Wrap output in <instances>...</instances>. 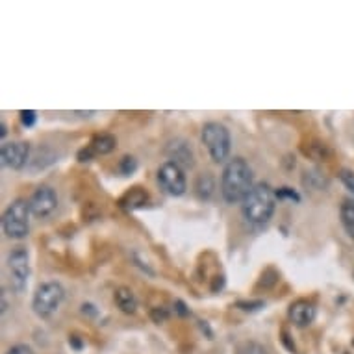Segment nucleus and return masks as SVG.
Returning a JSON list of instances; mask_svg holds the SVG:
<instances>
[{
  "mask_svg": "<svg viewBox=\"0 0 354 354\" xmlns=\"http://www.w3.org/2000/svg\"><path fill=\"white\" fill-rule=\"evenodd\" d=\"M252 169L245 158H232L223 169L221 176V195L228 204L243 203V198L254 187L252 184Z\"/></svg>",
  "mask_w": 354,
  "mask_h": 354,
  "instance_id": "f257e3e1",
  "label": "nucleus"
},
{
  "mask_svg": "<svg viewBox=\"0 0 354 354\" xmlns=\"http://www.w3.org/2000/svg\"><path fill=\"white\" fill-rule=\"evenodd\" d=\"M274 208H277V197H274L271 186L266 182L254 184V187L241 203V212H243L245 219L258 227L269 223L274 214Z\"/></svg>",
  "mask_w": 354,
  "mask_h": 354,
  "instance_id": "f03ea898",
  "label": "nucleus"
},
{
  "mask_svg": "<svg viewBox=\"0 0 354 354\" xmlns=\"http://www.w3.org/2000/svg\"><path fill=\"white\" fill-rule=\"evenodd\" d=\"M201 138H203V143L206 145L209 156L215 163L227 162L230 147H232V138H230V132L225 124L215 121L206 122L203 127Z\"/></svg>",
  "mask_w": 354,
  "mask_h": 354,
  "instance_id": "7ed1b4c3",
  "label": "nucleus"
},
{
  "mask_svg": "<svg viewBox=\"0 0 354 354\" xmlns=\"http://www.w3.org/2000/svg\"><path fill=\"white\" fill-rule=\"evenodd\" d=\"M30 204L24 198L13 201L2 215V228L10 239H24L30 230Z\"/></svg>",
  "mask_w": 354,
  "mask_h": 354,
  "instance_id": "20e7f679",
  "label": "nucleus"
},
{
  "mask_svg": "<svg viewBox=\"0 0 354 354\" xmlns=\"http://www.w3.org/2000/svg\"><path fill=\"white\" fill-rule=\"evenodd\" d=\"M64 297L65 291L58 282H45V284H41L35 290L34 299H32V308H34L35 315H39L43 319L50 317L59 308Z\"/></svg>",
  "mask_w": 354,
  "mask_h": 354,
  "instance_id": "39448f33",
  "label": "nucleus"
},
{
  "mask_svg": "<svg viewBox=\"0 0 354 354\" xmlns=\"http://www.w3.org/2000/svg\"><path fill=\"white\" fill-rule=\"evenodd\" d=\"M8 269H10V277H12L13 290L17 293H23L26 290L30 277L28 250L24 247H15L8 256Z\"/></svg>",
  "mask_w": 354,
  "mask_h": 354,
  "instance_id": "423d86ee",
  "label": "nucleus"
},
{
  "mask_svg": "<svg viewBox=\"0 0 354 354\" xmlns=\"http://www.w3.org/2000/svg\"><path fill=\"white\" fill-rule=\"evenodd\" d=\"M158 182L173 197H180L187 189V180L186 174H184V169L173 162H165L162 167L158 169Z\"/></svg>",
  "mask_w": 354,
  "mask_h": 354,
  "instance_id": "0eeeda50",
  "label": "nucleus"
},
{
  "mask_svg": "<svg viewBox=\"0 0 354 354\" xmlns=\"http://www.w3.org/2000/svg\"><path fill=\"white\" fill-rule=\"evenodd\" d=\"M30 212L35 217H48L54 209L58 208V195L56 189L50 186H39L34 192V195L30 197Z\"/></svg>",
  "mask_w": 354,
  "mask_h": 354,
  "instance_id": "6e6552de",
  "label": "nucleus"
},
{
  "mask_svg": "<svg viewBox=\"0 0 354 354\" xmlns=\"http://www.w3.org/2000/svg\"><path fill=\"white\" fill-rule=\"evenodd\" d=\"M0 160H2V165L19 171L30 162V145L24 141L4 143L0 149Z\"/></svg>",
  "mask_w": 354,
  "mask_h": 354,
  "instance_id": "1a4fd4ad",
  "label": "nucleus"
},
{
  "mask_svg": "<svg viewBox=\"0 0 354 354\" xmlns=\"http://www.w3.org/2000/svg\"><path fill=\"white\" fill-rule=\"evenodd\" d=\"M165 154H167L169 162L180 165L182 169H192L195 165V154L186 140L169 141L165 147Z\"/></svg>",
  "mask_w": 354,
  "mask_h": 354,
  "instance_id": "9d476101",
  "label": "nucleus"
},
{
  "mask_svg": "<svg viewBox=\"0 0 354 354\" xmlns=\"http://www.w3.org/2000/svg\"><path fill=\"white\" fill-rule=\"evenodd\" d=\"M315 314H317V308L312 301H308V299H299V301L291 302L290 306V315L291 323L299 328H306L314 323Z\"/></svg>",
  "mask_w": 354,
  "mask_h": 354,
  "instance_id": "9b49d317",
  "label": "nucleus"
},
{
  "mask_svg": "<svg viewBox=\"0 0 354 354\" xmlns=\"http://www.w3.org/2000/svg\"><path fill=\"white\" fill-rule=\"evenodd\" d=\"M151 197H149V193L143 189V187H132V189H128L124 195H122L117 204H119V208H122L124 212H136V209L145 208L147 204H149Z\"/></svg>",
  "mask_w": 354,
  "mask_h": 354,
  "instance_id": "f8f14e48",
  "label": "nucleus"
},
{
  "mask_svg": "<svg viewBox=\"0 0 354 354\" xmlns=\"http://www.w3.org/2000/svg\"><path fill=\"white\" fill-rule=\"evenodd\" d=\"M113 301H115L117 308L121 310L122 314H136V310H138V299H136L134 291L128 290V288L115 290Z\"/></svg>",
  "mask_w": 354,
  "mask_h": 354,
  "instance_id": "ddd939ff",
  "label": "nucleus"
},
{
  "mask_svg": "<svg viewBox=\"0 0 354 354\" xmlns=\"http://www.w3.org/2000/svg\"><path fill=\"white\" fill-rule=\"evenodd\" d=\"M89 149L93 151L95 156H104V154H110V152L115 151L117 140L111 134H100L95 136L91 143H89Z\"/></svg>",
  "mask_w": 354,
  "mask_h": 354,
  "instance_id": "4468645a",
  "label": "nucleus"
},
{
  "mask_svg": "<svg viewBox=\"0 0 354 354\" xmlns=\"http://www.w3.org/2000/svg\"><path fill=\"white\" fill-rule=\"evenodd\" d=\"M214 189H215V180L214 176L209 173H204L201 174L195 182V192H197L198 198H204V201H208L212 195H214Z\"/></svg>",
  "mask_w": 354,
  "mask_h": 354,
  "instance_id": "2eb2a0df",
  "label": "nucleus"
},
{
  "mask_svg": "<svg viewBox=\"0 0 354 354\" xmlns=\"http://www.w3.org/2000/svg\"><path fill=\"white\" fill-rule=\"evenodd\" d=\"M339 217H342V225L345 227V230L351 234V238H354V198L343 201Z\"/></svg>",
  "mask_w": 354,
  "mask_h": 354,
  "instance_id": "dca6fc26",
  "label": "nucleus"
},
{
  "mask_svg": "<svg viewBox=\"0 0 354 354\" xmlns=\"http://www.w3.org/2000/svg\"><path fill=\"white\" fill-rule=\"evenodd\" d=\"M274 197L279 201H291V203H301V195L293 189V187H279L274 192Z\"/></svg>",
  "mask_w": 354,
  "mask_h": 354,
  "instance_id": "f3484780",
  "label": "nucleus"
},
{
  "mask_svg": "<svg viewBox=\"0 0 354 354\" xmlns=\"http://www.w3.org/2000/svg\"><path fill=\"white\" fill-rule=\"evenodd\" d=\"M138 169V160L134 156H124L119 163V171H121L122 176H130V174L136 173Z\"/></svg>",
  "mask_w": 354,
  "mask_h": 354,
  "instance_id": "a211bd4d",
  "label": "nucleus"
},
{
  "mask_svg": "<svg viewBox=\"0 0 354 354\" xmlns=\"http://www.w3.org/2000/svg\"><path fill=\"white\" fill-rule=\"evenodd\" d=\"M236 306L239 310H243V312H258L261 308L266 306V302L263 301H238L236 302Z\"/></svg>",
  "mask_w": 354,
  "mask_h": 354,
  "instance_id": "6ab92c4d",
  "label": "nucleus"
},
{
  "mask_svg": "<svg viewBox=\"0 0 354 354\" xmlns=\"http://www.w3.org/2000/svg\"><path fill=\"white\" fill-rule=\"evenodd\" d=\"M19 115H21V122L26 128H32L35 124V121H37V113L34 110H23Z\"/></svg>",
  "mask_w": 354,
  "mask_h": 354,
  "instance_id": "aec40b11",
  "label": "nucleus"
},
{
  "mask_svg": "<svg viewBox=\"0 0 354 354\" xmlns=\"http://www.w3.org/2000/svg\"><path fill=\"white\" fill-rule=\"evenodd\" d=\"M339 178H342V182L347 186V189L354 195V173H351V171H342L339 173Z\"/></svg>",
  "mask_w": 354,
  "mask_h": 354,
  "instance_id": "412c9836",
  "label": "nucleus"
},
{
  "mask_svg": "<svg viewBox=\"0 0 354 354\" xmlns=\"http://www.w3.org/2000/svg\"><path fill=\"white\" fill-rule=\"evenodd\" d=\"M6 354H34V351L28 347V345H23V343H19V345H13Z\"/></svg>",
  "mask_w": 354,
  "mask_h": 354,
  "instance_id": "4be33fe9",
  "label": "nucleus"
},
{
  "mask_svg": "<svg viewBox=\"0 0 354 354\" xmlns=\"http://www.w3.org/2000/svg\"><path fill=\"white\" fill-rule=\"evenodd\" d=\"M151 317L156 321V323H162V321H165V317H167V312H165L163 308H154L151 312Z\"/></svg>",
  "mask_w": 354,
  "mask_h": 354,
  "instance_id": "5701e85b",
  "label": "nucleus"
},
{
  "mask_svg": "<svg viewBox=\"0 0 354 354\" xmlns=\"http://www.w3.org/2000/svg\"><path fill=\"white\" fill-rule=\"evenodd\" d=\"M82 314H87V315H91V317H95V315L99 314V310H97L93 304H89V302H84V304H82Z\"/></svg>",
  "mask_w": 354,
  "mask_h": 354,
  "instance_id": "b1692460",
  "label": "nucleus"
},
{
  "mask_svg": "<svg viewBox=\"0 0 354 354\" xmlns=\"http://www.w3.org/2000/svg\"><path fill=\"white\" fill-rule=\"evenodd\" d=\"M174 310L180 315H189V310H187V306L182 301H174Z\"/></svg>",
  "mask_w": 354,
  "mask_h": 354,
  "instance_id": "393cba45",
  "label": "nucleus"
},
{
  "mask_svg": "<svg viewBox=\"0 0 354 354\" xmlns=\"http://www.w3.org/2000/svg\"><path fill=\"white\" fill-rule=\"evenodd\" d=\"M69 345H73V348H75V351H80V348L84 347V342H82L78 336H71L69 337Z\"/></svg>",
  "mask_w": 354,
  "mask_h": 354,
  "instance_id": "a878e982",
  "label": "nucleus"
},
{
  "mask_svg": "<svg viewBox=\"0 0 354 354\" xmlns=\"http://www.w3.org/2000/svg\"><path fill=\"white\" fill-rule=\"evenodd\" d=\"M0 138H6V124L0 122Z\"/></svg>",
  "mask_w": 354,
  "mask_h": 354,
  "instance_id": "bb28decb",
  "label": "nucleus"
}]
</instances>
